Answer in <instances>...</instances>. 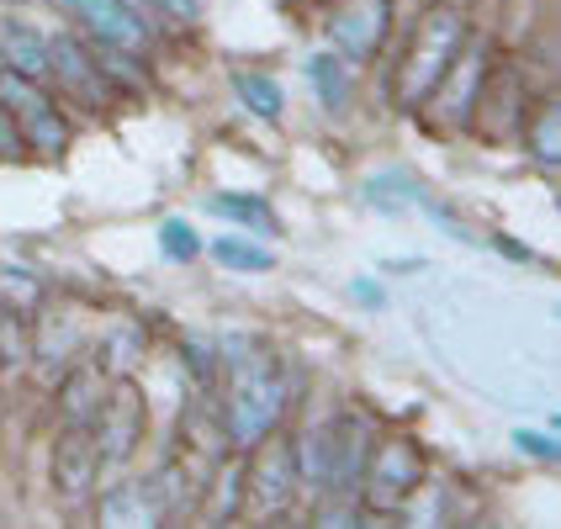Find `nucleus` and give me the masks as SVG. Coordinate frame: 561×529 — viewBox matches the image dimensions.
Returning a JSON list of instances; mask_svg holds the SVG:
<instances>
[{
  "label": "nucleus",
  "instance_id": "1",
  "mask_svg": "<svg viewBox=\"0 0 561 529\" xmlns=\"http://www.w3.org/2000/svg\"><path fill=\"white\" fill-rule=\"evenodd\" d=\"M286 413V371L271 349L233 355V381H228V439L239 450H250L276 429Z\"/></svg>",
  "mask_w": 561,
  "mask_h": 529
},
{
  "label": "nucleus",
  "instance_id": "2",
  "mask_svg": "<svg viewBox=\"0 0 561 529\" xmlns=\"http://www.w3.org/2000/svg\"><path fill=\"white\" fill-rule=\"evenodd\" d=\"M461 43H467V22H461V11L439 5V11L424 16V27H419L413 48H408L403 106H424V101L439 91V80L450 74V64H456V54H461Z\"/></svg>",
  "mask_w": 561,
  "mask_h": 529
},
{
  "label": "nucleus",
  "instance_id": "3",
  "mask_svg": "<svg viewBox=\"0 0 561 529\" xmlns=\"http://www.w3.org/2000/svg\"><path fill=\"white\" fill-rule=\"evenodd\" d=\"M0 112L16 123L22 143H37L43 154H59L69 143V127H64L59 106L43 95V85L22 69H5V64H0Z\"/></svg>",
  "mask_w": 561,
  "mask_h": 529
},
{
  "label": "nucleus",
  "instance_id": "4",
  "mask_svg": "<svg viewBox=\"0 0 561 529\" xmlns=\"http://www.w3.org/2000/svg\"><path fill=\"white\" fill-rule=\"evenodd\" d=\"M419 482H424V456H419V445L408 435H392V439L376 445L371 467L360 471V498L371 503L376 514H392V508H403V503L419 493Z\"/></svg>",
  "mask_w": 561,
  "mask_h": 529
},
{
  "label": "nucleus",
  "instance_id": "5",
  "mask_svg": "<svg viewBox=\"0 0 561 529\" xmlns=\"http://www.w3.org/2000/svg\"><path fill=\"white\" fill-rule=\"evenodd\" d=\"M91 439H95L101 467H127L133 461V450L144 439V398H138V387L127 376L106 387V398H101V407L91 418Z\"/></svg>",
  "mask_w": 561,
  "mask_h": 529
},
{
  "label": "nucleus",
  "instance_id": "6",
  "mask_svg": "<svg viewBox=\"0 0 561 529\" xmlns=\"http://www.w3.org/2000/svg\"><path fill=\"white\" fill-rule=\"evenodd\" d=\"M95 476H101V456H95L91 429L69 424L64 439L54 445V493H59L64 503H91Z\"/></svg>",
  "mask_w": 561,
  "mask_h": 529
},
{
  "label": "nucleus",
  "instance_id": "7",
  "mask_svg": "<svg viewBox=\"0 0 561 529\" xmlns=\"http://www.w3.org/2000/svg\"><path fill=\"white\" fill-rule=\"evenodd\" d=\"M69 11L106 48H127V54H144L149 48V27H144V16L127 0H69Z\"/></svg>",
  "mask_w": 561,
  "mask_h": 529
},
{
  "label": "nucleus",
  "instance_id": "8",
  "mask_svg": "<svg viewBox=\"0 0 561 529\" xmlns=\"http://www.w3.org/2000/svg\"><path fill=\"white\" fill-rule=\"evenodd\" d=\"M48 69L59 74V85L69 95H80L85 106H106L112 101V80L106 69L75 43V37H48Z\"/></svg>",
  "mask_w": 561,
  "mask_h": 529
},
{
  "label": "nucleus",
  "instance_id": "9",
  "mask_svg": "<svg viewBox=\"0 0 561 529\" xmlns=\"http://www.w3.org/2000/svg\"><path fill=\"white\" fill-rule=\"evenodd\" d=\"M387 16H392V0H350L329 22V43L340 48L344 59H366L387 37Z\"/></svg>",
  "mask_w": 561,
  "mask_h": 529
},
{
  "label": "nucleus",
  "instance_id": "10",
  "mask_svg": "<svg viewBox=\"0 0 561 529\" xmlns=\"http://www.w3.org/2000/svg\"><path fill=\"white\" fill-rule=\"evenodd\" d=\"M101 525H127V529H144V525H159L164 514H170V503H164V487H159V476L149 482H117L106 498H101Z\"/></svg>",
  "mask_w": 561,
  "mask_h": 529
},
{
  "label": "nucleus",
  "instance_id": "11",
  "mask_svg": "<svg viewBox=\"0 0 561 529\" xmlns=\"http://www.w3.org/2000/svg\"><path fill=\"white\" fill-rule=\"evenodd\" d=\"M297 487H302L297 482V445H286V439L265 445L260 450V467H254V508L260 514H280Z\"/></svg>",
  "mask_w": 561,
  "mask_h": 529
},
{
  "label": "nucleus",
  "instance_id": "12",
  "mask_svg": "<svg viewBox=\"0 0 561 529\" xmlns=\"http://www.w3.org/2000/svg\"><path fill=\"white\" fill-rule=\"evenodd\" d=\"M482 64H488V43H471V48H461V54H456L450 74L439 80V85H445V106H450V117H456V123H467L471 101H477V85H482Z\"/></svg>",
  "mask_w": 561,
  "mask_h": 529
},
{
  "label": "nucleus",
  "instance_id": "13",
  "mask_svg": "<svg viewBox=\"0 0 561 529\" xmlns=\"http://www.w3.org/2000/svg\"><path fill=\"white\" fill-rule=\"evenodd\" d=\"M0 64L22 74H48V37L27 22H0Z\"/></svg>",
  "mask_w": 561,
  "mask_h": 529
},
{
  "label": "nucleus",
  "instance_id": "14",
  "mask_svg": "<svg viewBox=\"0 0 561 529\" xmlns=\"http://www.w3.org/2000/svg\"><path fill=\"white\" fill-rule=\"evenodd\" d=\"M106 387H112L106 366H80V371H69V381H64V418L80 424V429H91V418H95V407H101V398H106Z\"/></svg>",
  "mask_w": 561,
  "mask_h": 529
},
{
  "label": "nucleus",
  "instance_id": "15",
  "mask_svg": "<svg viewBox=\"0 0 561 529\" xmlns=\"http://www.w3.org/2000/svg\"><path fill=\"white\" fill-rule=\"evenodd\" d=\"M233 91H239V101L250 106L260 123H280V112H286V91H280V80L260 74V69H244V74H233Z\"/></svg>",
  "mask_w": 561,
  "mask_h": 529
},
{
  "label": "nucleus",
  "instance_id": "16",
  "mask_svg": "<svg viewBox=\"0 0 561 529\" xmlns=\"http://www.w3.org/2000/svg\"><path fill=\"white\" fill-rule=\"evenodd\" d=\"M0 308L16 312V318H32L43 308V280L32 276L27 265H0Z\"/></svg>",
  "mask_w": 561,
  "mask_h": 529
},
{
  "label": "nucleus",
  "instance_id": "17",
  "mask_svg": "<svg viewBox=\"0 0 561 529\" xmlns=\"http://www.w3.org/2000/svg\"><path fill=\"white\" fill-rule=\"evenodd\" d=\"M308 74H312V85H318V95H323V106H334V112H340L344 101H350V74H344V59L318 54V59H308Z\"/></svg>",
  "mask_w": 561,
  "mask_h": 529
},
{
  "label": "nucleus",
  "instance_id": "18",
  "mask_svg": "<svg viewBox=\"0 0 561 529\" xmlns=\"http://www.w3.org/2000/svg\"><path fill=\"white\" fill-rule=\"evenodd\" d=\"M213 212H222V218L244 222V228H254V233H276V218H271V207L260 202V196H213Z\"/></svg>",
  "mask_w": 561,
  "mask_h": 529
},
{
  "label": "nucleus",
  "instance_id": "19",
  "mask_svg": "<svg viewBox=\"0 0 561 529\" xmlns=\"http://www.w3.org/2000/svg\"><path fill=\"white\" fill-rule=\"evenodd\" d=\"M213 254H218L228 271H250V276L271 271V250H265V244H250V239H239V233L218 239V244H213Z\"/></svg>",
  "mask_w": 561,
  "mask_h": 529
},
{
  "label": "nucleus",
  "instance_id": "20",
  "mask_svg": "<svg viewBox=\"0 0 561 529\" xmlns=\"http://www.w3.org/2000/svg\"><path fill=\"white\" fill-rule=\"evenodd\" d=\"M159 244H164V254H170V260H196V250H202L196 228H191V222H181V218L159 228Z\"/></svg>",
  "mask_w": 561,
  "mask_h": 529
},
{
  "label": "nucleus",
  "instance_id": "21",
  "mask_svg": "<svg viewBox=\"0 0 561 529\" xmlns=\"http://www.w3.org/2000/svg\"><path fill=\"white\" fill-rule=\"evenodd\" d=\"M535 149H540V164H546V170H557V159H561V112L557 106H546V112H540Z\"/></svg>",
  "mask_w": 561,
  "mask_h": 529
},
{
  "label": "nucleus",
  "instance_id": "22",
  "mask_svg": "<svg viewBox=\"0 0 561 529\" xmlns=\"http://www.w3.org/2000/svg\"><path fill=\"white\" fill-rule=\"evenodd\" d=\"M138 329H117L112 340H106V371H127L133 360H138Z\"/></svg>",
  "mask_w": 561,
  "mask_h": 529
},
{
  "label": "nucleus",
  "instance_id": "23",
  "mask_svg": "<svg viewBox=\"0 0 561 529\" xmlns=\"http://www.w3.org/2000/svg\"><path fill=\"white\" fill-rule=\"evenodd\" d=\"M366 202H376V207H408L413 202V181H371Z\"/></svg>",
  "mask_w": 561,
  "mask_h": 529
},
{
  "label": "nucleus",
  "instance_id": "24",
  "mask_svg": "<svg viewBox=\"0 0 561 529\" xmlns=\"http://www.w3.org/2000/svg\"><path fill=\"white\" fill-rule=\"evenodd\" d=\"M154 5L170 22H196V16H202V0H154Z\"/></svg>",
  "mask_w": 561,
  "mask_h": 529
},
{
  "label": "nucleus",
  "instance_id": "25",
  "mask_svg": "<svg viewBox=\"0 0 561 529\" xmlns=\"http://www.w3.org/2000/svg\"><path fill=\"white\" fill-rule=\"evenodd\" d=\"M22 154V133H16V123L0 112V159H16Z\"/></svg>",
  "mask_w": 561,
  "mask_h": 529
},
{
  "label": "nucleus",
  "instance_id": "26",
  "mask_svg": "<svg viewBox=\"0 0 561 529\" xmlns=\"http://www.w3.org/2000/svg\"><path fill=\"white\" fill-rule=\"evenodd\" d=\"M186 366L202 376V381H213V349H207V344H186Z\"/></svg>",
  "mask_w": 561,
  "mask_h": 529
},
{
  "label": "nucleus",
  "instance_id": "27",
  "mask_svg": "<svg viewBox=\"0 0 561 529\" xmlns=\"http://www.w3.org/2000/svg\"><path fill=\"white\" fill-rule=\"evenodd\" d=\"M519 450H525V456H540V461H557V445L546 435H530V429L519 435Z\"/></svg>",
  "mask_w": 561,
  "mask_h": 529
},
{
  "label": "nucleus",
  "instance_id": "28",
  "mask_svg": "<svg viewBox=\"0 0 561 529\" xmlns=\"http://www.w3.org/2000/svg\"><path fill=\"white\" fill-rule=\"evenodd\" d=\"M355 297H360V302H371V308L381 302V291H376V286H366V280H355Z\"/></svg>",
  "mask_w": 561,
  "mask_h": 529
}]
</instances>
